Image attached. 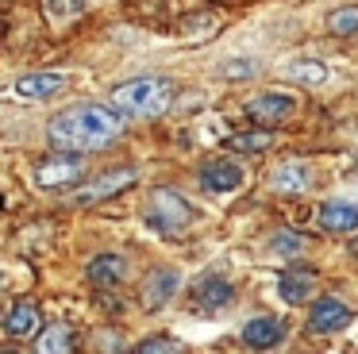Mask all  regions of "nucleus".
<instances>
[{
  "mask_svg": "<svg viewBox=\"0 0 358 354\" xmlns=\"http://www.w3.org/2000/svg\"><path fill=\"white\" fill-rule=\"evenodd\" d=\"M66 89V73H27L16 81V97L24 100H50Z\"/></svg>",
  "mask_w": 358,
  "mask_h": 354,
  "instance_id": "nucleus-11",
  "label": "nucleus"
},
{
  "mask_svg": "<svg viewBox=\"0 0 358 354\" xmlns=\"http://www.w3.org/2000/svg\"><path fill=\"white\" fill-rule=\"evenodd\" d=\"M285 73L293 77V81H301V85H324L327 81V66H324V62H293Z\"/></svg>",
  "mask_w": 358,
  "mask_h": 354,
  "instance_id": "nucleus-21",
  "label": "nucleus"
},
{
  "mask_svg": "<svg viewBox=\"0 0 358 354\" xmlns=\"http://www.w3.org/2000/svg\"><path fill=\"white\" fill-rule=\"evenodd\" d=\"M124 131V115L116 108H104V104H73L66 112H58L47 127V139L55 150L66 154H89V150H101L108 146L112 139H120Z\"/></svg>",
  "mask_w": 358,
  "mask_h": 354,
  "instance_id": "nucleus-1",
  "label": "nucleus"
},
{
  "mask_svg": "<svg viewBox=\"0 0 358 354\" xmlns=\"http://www.w3.org/2000/svg\"><path fill=\"white\" fill-rule=\"evenodd\" d=\"M270 250L281 254V258H301V254L308 250V243H304V235H296V231H273Z\"/></svg>",
  "mask_w": 358,
  "mask_h": 354,
  "instance_id": "nucleus-20",
  "label": "nucleus"
},
{
  "mask_svg": "<svg viewBox=\"0 0 358 354\" xmlns=\"http://www.w3.org/2000/svg\"><path fill=\"white\" fill-rule=\"evenodd\" d=\"M308 181H312L308 162H285V166L273 169V189H281V192H304Z\"/></svg>",
  "mask_w": 358,
  "mask_h": 354,
  "instance_id": "nucleus-17",
  "label": "nucleus"
},
{
  "mask_svg": "<svg viewBox=\"0 0 358 354\" xmlns=\"http://www.w3.org/2000/svg\"><path fill=\"white\" fill-rule=\"evenodd\" d=\"M39 304H31V300H20L16 308H8V316H4V335L12 339H27L39 331Z\"/></svg>",
  "mask_w": 358,
  "mask_h": 354,
  "instance_id": "nucleus-15",
  "label": "nucleus"
},
{
  "mask_svg": "<svg viewBox=\"0 0 358 354\" xmlns=\"http://www.w3.org/2000/svg\"><path fill=\"white\" fill-rule=\"evenodd\" d=\"M147 220H150V227L173 235V231H181V227H189V223H193V208H189V200L178 197L173 189H155V192H150Z\"/></svg>",
  "mask_w": 358,
  "mask_h": 354,
  "instance_id": "nucleus-3",
  "label": "nucleus"
},
{
  "mask_svg": "<svg viewBox=\"0 0 358 354\" xmlns=\"http://www.w3.org/2000/svg\"><path fill=\"white\" fill-rule=\"evenodd\" d=\"M327 31L331 35H358V8H335V12H327Z\"/></svg>",
  "mask_w": 358,
  "mask_h": 354,
  "instance_id": "nucleus-22",
  "label": "nucleus"
},
{
  "mask_svg": "<svg viewBox=\"0 0 358 354\" xmlns=\"http://www.w3.org/2000/svg\"><path fill=\"white\" fill-rule=\"evenodd\" d=\"M273 146V131H243V135L227 139V150L235 154H262Z\"/></svg>",
  "mask_w": 358,
  "mask_h": 354,
  "instance_id": "nucleus-19",
  "label": "nucleus"
},
{
  "mask_svg": "<svg viewBox=\"0 0 358 354\" xmlns=\"http://www.w3.org/2000/svg\"><path fill=\"white\" fill-rule=\"evenodd\" d=\"M350 308H347V300H339V297H320L316 304H312V312H308V331H316V335H335V331H343L350 323Z\"/></svg>",
  "mask_w": 358,
  "mask_h": 354,
  "instance_id": "nucleus-5",
  "label": "nucleus"
},
{
  "mask_svg": "<svg viewBox=\"0 0 358 354\" xmlns=\"http://www.w3.org/2000/svg\"><path fill=\"white\" fill-rule=\"evenodd\" d=\"M316 215H320V227L331 231V235H350V231H358V204H347V200H327Z\"/></svg>",
  "mask_w": 358,
  "mask_h": 354,
  "instance_id": "nucleus-10",
  "label": "nucleus"
},
{
  "mask_svg": "<svg viewBox=\"0 0 358 354\" xmlns=\"http://www.w3.org/2000/svg\"><path fill=\"white\" fill-rule=\"evenodd\" d=\"M312 285H316V269H289V274H281L278 292L285 304H304L312 297Z\"/></svg>",
  "mask_w": 358,
  "mask_h": 354,
  "instance_id": "nucleus-16",
  "label": "nucleus"
},
{
  "mask_svg": "<svg viewBox=\"0 0 358 354\" xmlns=\"http://www.w3.org/2000/svg\"><path fill=\"white\" fill-rule=\"evenodd\" d=\"M35 346H39L43 354H66V351L78 346V339H73V327H66V323H50V327L39 331Z\"/></svg>",
  "mask_w": 358,
  "mask_h": 354,
  "instance_id": "nucleus-18",
  "label": "nucleus"
},
{
  "mask_svg": "<svg viewBox=\"0 0 358 354\" xmlns=\"http://www.w3.org/2000/svg\"><path fill=\"white\" fill-rule=\"evenodd\" d=\"M0 38H4V20H0Z\"/></svg>",
  "mask_w": 358,
  "mask_h": 354,
  "instance_id": "nucleus-26",
  "label": "nucleus"
},
{
  "mask_svg": "<svg viewBox=\"0 0 358 354\" xmlns=\"http://www.w3.org/2000/svg\"><path fill=\"white\" fill-rule=\"evenodd\" d=\"M350 254H355V258H358V239H355V243H350Z\"/></svg>",
  "mask_w": 358,
  "mask_h": 354,
  "instance_id": "nucleus-25",
  "label": "nucleus"
},
{
  "mask_svg": "<svg viewBox=\"0 0 358 354\" xmlns=\"http://www.w3.org/2000/svg\"><path fill=\"white\" fill-rule=\"evenodd\" d=\"M220 77H255V62L235 58V62H227V66H220Z\"/></svg>",
  "mask_w": 358,
  "mask_h": 354,
  "instance_id": "nucleus-23",
  "label": "nucleus"
},
{
  "mask_svg": "<svg viewBox=\"0 0 358 354\" xmlns=\"http://www.w3.org/2000/svg\"><path fill=\"white\" fill-rule=\"evenodd\" d=\"M296 100L289 97V92H262V97H255L247 104V115L255 123H281L285 115H293Z\"/></svg>",
  "mask_w": 358,
  "mask_h": 354,
  "instance_id": "nucleus-8",
  "label": "nucleus"
},
{
  "mask_svg": "<svg viewBox=\"0 0 358 354\" xmlns=\"http://www.w3.org/2000/svg\"><path fill=\"white\" fill-rule=\"evenodd\" d=\"M281 339H285V323H281L278 316H258V320H250L247 327H243V343H247L250 351H273Z\"/></svg>",
  "mask_w": 358,
  "mask_h": 354,
  "instance_id": "nucleus-9",
  "label": "nucleus"
},
{
  "mask_svg": "<svg viewBox=\"0 0 358 354\" xmlns=\"http://www.w3.org/2000/svg\"><path fill=\"white\" fill-rule=\"evenodd\" d=\"M0 285H4V277H0Z\"/></svg>",
  "mask_w": 358,
  "mask_h": 354,
  "instance_id": "nucleus-27",
  "label": "nucleus"
},
{
  "mask_svg": "<svg viewBox=\"0 0 358 354\" xmlns=\"http://www.w3.org/2000/svg\"><path fill=\"white\" fill-rule=\"evenodd\" d=\"M89 281L96 285V289H116L120 281L127 277V262L120 258V254H96L93 262H89Z\"/></svg>",
  "mask_w": 358,
  "mask_h": 354,
  "instance_id": "nucleus-12",
  "label": "nucleus"
},
{
  "mask_svg": "<svg viewBox=\"0 0 358 354\" xmlns=\"http://www.w3.org/2000/svg\"><path fill=\"white\" fill-rule=\"evenodd\" d=\"M135 351L139 354H158V351H181V346L173 343V339H166V335H155V339H147V343H139Z\"/></svg>",
  "mask_w": 358,
  "mask_h": 354,
  "instance_id": "nucleus-24",
  "label": "nucleus"
},
{
  "mask_svg": "<svg viewBox=\"0 0 358 354\" xmlns=\"http://www.w3.org/2000/svg\"><path fill=\"white\" fill-rule=\"evenodd\" d=\"M131 181H135V169H112V174H101L93 185H85L81 192H73V204H101V200L124 192Z\"/></svg>",
  "mask_w": 358,
  "mask_h": 354,
  "instance_id": "nucleus-6",
  "label": "nucleus"
},
{
  "mask_svg": "<svg viewBox=\"0 0 358 354\" xmlns=\"http://www.w3.org/2000/svg\"><path fill=\"white\" fill-rule=\"evenodd\" d=\"M173 100V85L166 77H135V81L120 85L112 92V104L120 115H131V120H150V115H162Z\"/></svg>",
  "mask_w": 358,
  "mask_h": 354,
  "instance_id": "nucleus-2",
  "label": "nucleus"
},
{
  "mask_svg": "<svg viewBox=\"0 0 358 354\" xmlns=\"http://www.w3.org/2000/svg\"><path fill=\"white\" fill-rule=\"evenodd\" d=\"M193 297H196V304H201V308H227L235 300V285L227 281V277H220V274H208V277L196 281Z\"/></svg>",
  "mask_w": 358,
  "mask_h": 354,
  "instance_id": "nucleus-13",
  "label": "nucleus"
},
{
  "mask_svg": "<svg viewBox=\"0 0 358 354\" xmlns=\"http://www.w3.org/2000/svg\"><path fill=\"white\" fill-rule=\"evenodd\" d=\"M201 185L208 192H235L243 185V169L235 162H212L201 169Z\"/></svg>",
  "mask_w": 358,
  "mask_h": 354,
  "instance_id": "nucleus-14",
  "label": "nucleus"
},
{
  "mask_svg": "<svg viewBox=\"0 0 358 354\" xmlns=\"http://www.w3.org/2000/svg\"><path fill=\"white\" fill-rule=\"evenodd\" d=\"M178 285H181L178 269H155V274L143 281V308H147V312L166 308L173 300V292H178Z\"/></svg>",
  "mask_w": 358,
  "mask_h": 354,
  "instance_id": "nucleus-7",
  "label": "nucleus"
},
{
  "mask_svg": "<svg viewBox=\"0 0 358 354\" xmlns=\"http://www.w3.org/2000/svg\"><path fill=\"white\" fill-rule=\"evenodd\" d=\"M81 174H85V162L81 158H66V154H55V158H43L35 166V185L39 189H62V185H78Z\"/></svg>",
  "mask_w": 358,
  "mask_h": 354,
  "instance_id": "nucleus-4",
  "label": "nucleus"
}]
</instances>
